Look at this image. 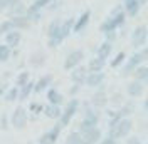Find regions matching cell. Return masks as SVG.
Masks as SVG:
<instances>
[{"mask_svg":"<svg viewBox=\"0 0 148 144\" xmlns=\"http://www.w3.org/2000/svg\"><path fill=\"white\" fill-rule=\"evenodd\" d=\"M125 10H126L128 15L135 17L140 10V2L138 0H125Z\"/></svg>","mask_w":148,"mask_h":144,"instance_id":"obj_21","label":"cell"},{"mask_svg":"<svg viewBox=\"0 0 148 144\" xmlns=\"http://www.w3.org/2000/svg\"><path fill=\"white\" fill-rule=\"evenodd\" d=\"M141 55H143V59H145V60H148V49L141 50Z\"/></svg>","mask_w":148,"mask_h":144,"instance_id":"obj_46","label":"cell"},{"mask_svg":"<svg viewBox=\"0 0 148 144\" xmlns=\"http://www.w3.org/2000/svg\"><path fill=\"white\" fill-rule=\"evenodd\" d=\"M7 14H9V17H17V15H25L27 14V7L18 0L15 2L14 5H10L9 9H7Z\"/></svg>","mask_w":148,"mask_h":144,"instance_id":"obj_12","label":"cell"},{"mask_svg":"<svg viewBox=\"0 0 148 144\" xmlns=\"http://www.w3.org/2000/svg\"><path fill=\"white\" fill-rule=\"evenodd\" d=\"M77 90H79V84H74V87L71 89V96H74V94H76Z\"/></svg>","mask_w":148,"mask_h":144,"instance_id":"obj_43","label":"cell"},{"mask_svg":"<svg viewBox=\"0 0 148 144\" xmlns=\"http://www.w3.org/2000/svg\"><path fill=\"white\" fill-rule=\"evenodd\" d=\"M18 94H20V89H18L17 86H14V87L5 90L3 99L7 101V102H14V101H18Z\"/></svg>","mask_w":148,"mask_h":144,"instance_id":"obj_24","label":"cell"},{"mask_svg":"<svg viewBox=\"0 0 148 144\" xmlns=\"http://www.w3.org/2000/svg\"><path fill=\"white\" fill-rule=\"evenodd\" d=\"M84 119H89V121H92L94 124H98V116H96V114H94L92 111H89V109H88V111L84 112Z\"/></svg>","mask_w":148,"mask_h":144,"instance_id":"obj_38","label":"cell"},{"mask_svg":"<svg viewBox=\"0 0 148 144\" xmlns=\"http://www.w3.org/2000/svg\"><path fill=\"white\" fill-rule=\"evenodd\" d=\"M83 139H84V144H96L99 139H101V131H99L98 127H94V129H91V131L84 132Z\"/></svg>","mask_w":148,"mask_h":144,"instance_id":"obj_15","label":"cell"},{"mask_svg":"<svg viewBox=\"0 0 148 144\" xmlns=\"http://www.w3.org/2000/svg\"><path fill=\"white\" fill-rule=\"evenodd\" d=\"M12 20V24H14V29L15 30H24V29H27L32 22L27 18V15H17V17H9Z\"/></svg>","mask_w":148,"mask_h":144,"instance_id":"obj_14","label":"cell"},{"mask_svg":"<svg viewBox=\"0 0 148 144\" xmlns=\"http://www.w3.org/2000/svg\"><path fill=\"white\" fill-rule=\"evenodd\" d=\"M141 92H143V84L140 81L128 84V94L131 97H138V96H141Z\"/></svg>","mask_w":148,"mask_h":144,"instance_id":"obj_23","label":"cell"},{"mask_svg":"<svg viewBox=\"0 0 148 144\" xmlns=\"http://www.w3.org/2000/svg\"><path fill=\"white\" fill-rule=\"evenodd\" d=\"M83 59H84V52H83V50H73L71 54L66 57L64 69H66V71H73V69H76V67L81 64Z\"/></svg>","mask_w":148,"mask_h":144,"instance_id":"obj_5","label":"cell"},{"mask_svg":"<svg viewBox=\"0 0 148 144\" xmlns=\"http://www.w3.org/2000/svg\"><path fill=\"white\" fill-rule=\"evenodd\" d=\"M86 77H88V72H86V69L84 67H76V69H73V72H71V79H73L74 84H84L86 82Z\"/></svg>","mask_w":148,"mask_h":144,"instance_id":"obj_11","label":"cell"},{"mask_svg":"<svg viewBox=\"0 0 148 144\" xmlns=\"http://www.w3.org/2000/svg\"><path fill=\"white\" fill-rule=\"evenodd\" d=\"M30 109H32V111H40V109H42V106H39V104H32V106H30Z\"/></svg>","mask_w":148,"mask_h":144,"instance_id":"obj_45","label":"cell"},{"mask_svg":"<svg viewBox=\"0 0 148 144\" xmlns=\"http://www.w3.org/2000/svg\"><path fill=\"white\" fill-rule=\"evenodd\" d=\"M12 30H15V29H14V24H12L10 18L3 20V22H0V37H5L9 32H12Z\"/></svg>","mask_w":148,"mask_h":144,"instance_id":"obj_29","label":"cell"},{"mask_svg":"<svg viewBox=\"0 0 148 144\" xmlns=\"http://www.w3.org/2000/svg\"><path fill=\"white\" fill-rule=\"evenodd\" d=\"M143 60H145V59H143L141 52L131 55V59L128 60V64H126V65H125V69H123V75H130L133 71H136V69H138V65L143 62Z\"/></svg>","mask_w":148,"mask_h":144,"instance_id":"obj_8","label":"cell"},{"mask_svg":"<svg viewBox=\"0 0 148 144\" xmlns=\"http://www.w3.org/2000/svg\"><path fill=\"white\" fill-rule=\"evenodd\" d=\"M61 20L59 18H54L51 24H49V27H47V37H49V47H57V45H61V39H59V30H61Z\"/></svg>","mask_w":148,"mask_h":144,"instance_id":"obj_1","label":"cell"},{"mask_svg":"<svg viewBox=\"0 0 148 144\" xmlns=\"http://www.w3.org/2000/svg\"><path fill=\"white\" fill-rule=\"evenodd\" d=\"M135 75H136V79H138L140 82L148 81V67H138V69L135 71Z\"/></svg>","mask_w":148,"mask_h":144,"instance_id":"obj_36","label":"cell"},{"mask_svg":"<svg viewBox=\"0 0 148 144\" xmlns=\"http://www.w3.org/2000/svg\"><path fill=\"white\" fill-rule=\"evenodd\" d=\"M101 144H116V143H114V139H113V137H108V139H103Z\"/></svg>","mask_w":148,"mask_h":144,"instance_id":"obj_42","label":"cell"},{"mask_svg":"<svg viewBox=\"0 0 148 144\" xmlns=\"http://www.w3.org/2000/svg\"><path fill=\"white\" fill-rule=\"evenodd\" d=\"M27 18L30 20V22H39L40 20V17H42V14H40V10H34V9H30L29 7L27 9Z\"/></svg>","mask_w":148,"mask_h":144,"instance_id":"obj_35","label":"cell"},{"mask_svg":"<svg viewBox=\"0 0 148 144\" xmlns=\"http://www.w3.org/2000/svg\"><path fill=\"white\" fill-rule=\"evenodd\" d=\"M145 109H148V99L145 101Z\"/></svg>","mask_w":148,"mask_h":144,"instance_id":"obj_48","label":"cell"},{"mask_svg":"<svg viewBox=\"0 0 148 144\" xmlns=\"http://www.w3.org/2000/svg\"><path fill=\"white\" fill-rule=\"evenodd\" d=\"M27 111L24 107H15V111L12 112V119H10V122H12V126H14V129H17V131H20V129H24V127L27 126Z\"/></svg>","mask_w":148,"mask_h":144,"instance_id":"obj_4","label":"cell"},{"mask_svg":"<svg viewBox=\"0 0 148 144\" xmlns=\"http://www.w3.org/2000/svg\"><path fill=\"white\" fill-rule=\"evenodd\" d=\"M77 107H79V101L77 99H71L69 102H67L66 109L62 111V116H61V119H59V124H61L62 127H66L69 122H71V119L74 117V114L77 112Z\"/></svg>","mask_w":148,"mask_h":144,"instance_id":"obj_3","label":"cell"},{"mask_svg":"<svg viewBox=\"0 0 148 144\" xmlns=\"http://www.w3.org/2000/svg\"><path fill=\"white\" fill-rule=\"evenodd\" d=\"M126 144H141V143H140L138 137H131V139H128V141H126Z\"/></svg>","mask_w":148,"mask_h":144,"instance_id":"obj_41","label":"cell"},{"mask_svg":"<svg viewBox=\"0 0 148 144\" xmlns=\"http://www.w3.org/2000/svg\"><path fill=\"white\" fill-rule=\"evenodd\" d=\"M103 67H104V59H101V57H94L88 64V69L91 72H101Z\"/></svg>","mask_w":148,"mask_h":144,"instance_id":"obj_22","label":"cell"},{"mask_svg":"<svg viewBox=\"0 0 148 144\" xmlns=\"http://www.w3.org/2000/svg\"><path fill=\"white\" fill-rule=\"evenodd\" d=\"M30 65H34V67H40L42 64L46 62V55H44V52H36V54L30 55Z\"/></svg>","mask_w":148,"mask_h":144,"instance_id":"obj_27","label":"cell"},{"mask_svg":"<svg viewBox=\"0 0 148 144\" xmlns=\"http://www.w3.org/2000/svg\"><path fill=\"white\" fill-rule=\"evenodd\" d=\"M148 39V30L147 27H143V25H140V27L135 29V32L131 34V44H133V47H141V45H145V42H147Z\"/></svg>","mask_w":148,"mask_h":144,"instance_id":"obj_7","label":"cell"},{"mask_svg":"<svg viewBox=\"0 0 148 144\" xmlns=\"http://www.w3.org/2000/svg\"><path fill=\"white\" fill-rule=\"evenodd\" d=\"M12 55V49L7 44H0V64L7 62Z\"/></svg>","mask_w":148,"mask_h":144,"instance_id":"obj_30","label":"cell"},{"mask_svg":"<svg viewBox=\"0 0 148 144\" xmlns=\"http://www.w3.org/2000/svg\"><path fill=\"white\" fill-rule=\"evenodd\" d=\"M44 114H46L49 119H61V116H62V111H61V106L49 104V106L44 109Z\"/></svg>","mask_w":148,"mask_h":144,"instance_id":"obj_20","label":"cell"},{"mask_svg":"<svg viewBox=\"0 0 148 144\" xmlns=\"http://www.w3.org/2000/svg\"><path fill=\"white\" fill-rule=\"evenodd\" d=\"M138 2H140V5H143L145 2H148V0H138Z\"/></svg>","mask_w":148,"mask_h":144,"instance_id":"obj_47","label":"cell"},{"mask_svg":"<svg viewBox=\"0 0 148 144\" xmlns=\"http://www.w3.org/2000/svg\"><path fill=\"white\" fill-rule=\"evenodd\" d=\"M73 29H74V18H67L66 22H62V24H61V30H59V39H61V40L67 39V37H69V34L73 32Z\"/></svg>","mask_w":148,"mask_h":144,"instance_id":"obj_17","label":"cell"},{"mask_svg":"<svg viewBox=\"0 0 148 144\" xmlns=\"http://www.w3.org/2000/svg\"><path fill=\"white\" fill-rule=\"evenodd\" d=\"M123 59H125V52H120V54L116 55V59L111 62V65H113V67H118V65L123 62Z\"/></svg>","mask_w":148,"mask_h":144,"instance_id":"obj_39","label":"cell"},{"mask_svg":"<svg viewBox=\"0 0 148 144\" xmlns=\"http://www.w3.org/2000/svg\"><path fill=\"white\" fill-rule=\"evenodd\" d=\"M52 74H47V75H42L39 81L36 82V87H34V92H42V90H46L51 84H52Z\"/></svg>","mask_w":148,"mask_h":144,"instance_id":"obj_18","label":"cell"},{"mask_svg":"<svg viewBox=\"0 0 148 144\" xmlns=\"http://www.w3.org/2000/svg\"><path fill=\"white\" fill-rule=\"evenodd\" d=\"M101 32L103 34H106V35H110V34H113V32H114V30H116V25H114V24H113V22H111L110 18H106V20H104V22H103L101 24Z\"/></svg>","mask_w":148,"mask_h":144,"instance_id":"obj_31","label":"cell"},{"mask_svg":"<svg viewBox=\"0 0 148 144\" xmlns=\"http://www.w3.org/2000/svg\"><path fill=\"white\" fill-rule=\"evenodd\" d=\"M94 127H96V124H94L92 121H89V119H83V122L79 124V132L84 134V132L91 131V129H94Z\"/></svg>","mask_w":148,"mask_h":144,"instance_id":"obj_34","label":"cell"},{"mask_svg":"<svg viewBox=\"0 0 148 144\" xmlns=\"http://www.w3.org/2000/svg\"><path fill=\"white\" fill-rule=\"evenodd\" d=\"M5 90H7V87H5L3 84H0V97H3V94H5Z\"/></svg>","mask_w":148,"mask_h":144,"instance_id":"obj_44","label":"cell"},{"mask_svg":"<svg viewBox=\"0 0 148 144\" xmlns=\"http://www.w3.org/2000/svg\"><path fill=\"white\" fill-rule=\"evenodd\" d=\"M92 106H96V107H103L104 104H106V92L104 90H98L94 96H92Z\"/></svg>","mask_w":148,"mask_h":144,"instance_id":"obj_25","label":"cell"},{"mask_svg":"<svg viewBox=\"0 0 148 144\" xmlns=\"http://www.w3.org/2000/svg\"><path fill=\"white\" fill-rule=\"evenodd\" d=\"M103 81H104V74L103 72H91L86 77V84L89 87H98V86L103 84Z\"/></svg>","mask_w":148,"mask_h":144,"instance_id":"obj_13","label":"cell"},{"mask_svg":"<svg viewBox=\"0 0 148 144\" xmlns=\"http://www.w3.org/2000/svg\"><path fill=\"white\" fill-rule=\"evenodd\" d=\"M7 116H5V114H3V116L0 117V129H2V131H5V129H7Z\"/></svg>","mask_w":148,"mask_h":144,"instance_id":"obj_40","label":"cell"},{"mask_svg":"<svg viewBox=\"0 0 148 144\" xmlns=\"http://www.w3.org/2000/svg\"><path fill=\"white\" fill-rule=\"evenodd\" d=\"M111 54V42H104V44L99 47V50H98V57H101V59H108V55Z\"/></svg>","mask_w":148,"mask_h":144,"instance_id":"obj_33","label":"cell"},{"mask_svg":"<svg viewBox=\"0 0 148 144\" xmlns=\"http://www.w3.org/2000/svg\"><path fill=\"white\" fill-rule=\"evenodd\" d=\"M89 18H91V12H89V10L83 12V15L74 22L73 32H81V30H84V27H86V25H88V22H89Z\"/></svg>","mask_w":148,"mask_h":144,"instance_id":"obj_16","label":"cell"},{"mask_svg":"<svg viewBox=\"0 0 148 144\" xmlns=\"http://www.w3.org/2000/svg\"><path fill=\"white\" fill-rule=\"evenodd\" d=\"M34 87H36V84L34 82H27L24 87H20V94H18V101H25L30 96V92L34 90Z\"/></svg>","mask_w":148,"mask_h":144,"instance_id":"obj_26","label":"cell"},{"mask_svg":"<svg viewBox=\"0 0 148 144\" xmlns=\"http://www.w3.org/2000/svg\"><path fill=\"white\" fill-rule=\"evenodd\" d=\"M27 82H30V74H29L27 71L20 72L17 77H15V86H17L18 89H20V87H24Z\"/></svg>","mask_w":148,"mask_h":144,"instance_id":"obj_28","label":"cell"},{"mask_svg":"<svg viewBox=\"0 0 148 144\" xmlns=\"http://www.w3.org/2000/svg\"><path fill=\"white\" fill-rule=\"evenodd\" d=\"M54 0H34V3L30 5V9L34 10H42L46 5H49V3H52Z\"/></svg>","mask_w":148,"mask_h":144,"instance_id":"obj_37","label":"cell"},{"mask_svg":"<svg viewBox=\"0 0 148 144\" xmlns=\"http://www.w3.org/2000/svg\"><path fill=\"white\" fill-rule=\"evenodd\" d=\"M116 25V27H120V25H123V22H125V10H123V7H114L113 9V12H111V15L108 17Z\"/></svg>","mask_w":148,"mask_h":144,"instance_id":"obj_10","label":"cell"},{"mask_svg":"<svg viewBox=\"0 0 148 144\" xmlns=\"http://www.w3.org/2000/svg\"><path fill=\"white\" fill-rule=\"evenodd\" d=\"M66 144H84L83 134L81 132H71L66 139Z\"/></svg>","mask_w":148,"mask_h":144,"instance_id":"obj_32","label":"cell"},{"mask_svg":"<svg viewBox=\"0 0 148 144\" xmlns=\"http://www.w3.org/2000/svg\"><path fill=\"white\" fill-rule=\"evenodd\" d=\"M3 40H5V44L9 45L10 49H15L20 44V40H22V32L20 30H12V32H9L3 37Z\"/></svg>","mask_w":148,"mask_h":144,"instance_id":"obj_9","label":"cell"},{"mask_svg":"<svg viewBox=\"0 0 148 144\" xmlns=\"http://www.w3.org/2000/svg\"><path fill=\"white\" fill-rule=\"evenodd\" d=\"M131 126H133V122H131L130 119H121L116 126L110 127L111 129L110 131V137H113V139H120V137L128 136V132L131 131Z\"/></svg>","mask_w":148,"mask_h":144,"instance_id":"obj_2","label":"cell"},{"mask_svg":"<svg viewBox=\"0 0 148 144\" xmlns=\"http://www.w3.org/2000/svg\"><path fill=\"white\" fill-rule=\"evenodd\" d=\"M47 99H49V104L61 106V104L64 102V96H62L57 89H49L47 90Z\"/></svg>","mask_w":148,"mask_h":144,"instance_id":"obj_19","label":"cell"},{"mask_svg":"<svg viewBox=\"0 0 148 144\" xmlns=\"http://www.w3.org/2000/svg\"><path fill=\"white\" fill-rule=\"evenodd\" d=\"M61 129H62V126L57 122V124L51 129V131L44 132V134L39 137V144H56V143H57V137H59Z\"/></svg>","mask_w":148,"mask_h":144,"instance_id":"obj_6","label":"cell"}]
</instances>
